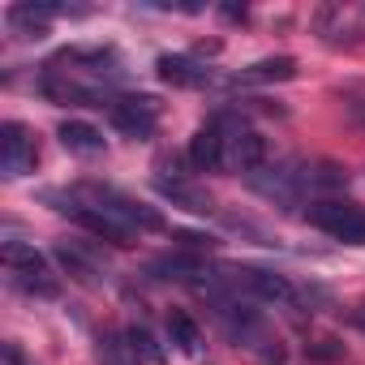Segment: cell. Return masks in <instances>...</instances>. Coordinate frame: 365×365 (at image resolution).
Here are the masks:
<instances>
[{"label":"cell","instance_id":"1","mask_svg":"<svg viewBox=\"0 0 365 365\" xmlns=\"http://www.w3.org/2000/svg\"><path fill=\"white\" fill-rule=\"evenodd\" d=\"M220 133H224V146H228V163L237 168V172H262L267 168V138L258 133V129H250L241 116H228V112H220L215 120H211Z\"/></svg>","mask_w":365,"mask_h":365},{"label":"cell","instance_id":"2","mask_svg":"<svg viewBox=\"0 0 365 365\" xmlns=\"http://www.w3.org/2000/svg\"><path fill=\"white\" fill-rule=\"evenodd\" d=\"M82 202H91V207H99L103 215H112L116 224H125L129 232H159L163 228V215L155 211V207H146V202H138V198H129V194H116V190H82Z\"/></svg>","mask_w":365,"mask_h":365},{"label":"cell","instance_id":"3","mask_svg":"<svg viewBox=\"0 0 365 365\" xmlns=\"http://www.w3.org/2000/svg\"><path fill=\"white\" fill-rule=\"evenodd\" d=\"M305 220L314 228H322L327 237H335V241L365 245V207H352V202H314L305 211Z\"/></svg>","mask_w":365,"mask_h":365},{"label":"cell","instance_id":"4","mask_svg":"<svg viewBox=\"0 0 365 365\" xmlns=\"http://www.w3.org/2000/svg\"><path fill=\"white\" fill-rule=\"evenodd\" d=\"M250 185H254L262 198H271V202H279V207H292V202H301V194L309 190V168H301V163L262 168V172L250 176Z\"/></svg>","mask_w":365,"mask_h":365},{"label":"cell","instance_id":"5","mask_svg":"<svg viewBox=\"0 0 365 365\" xmlns=\"http://www.w3.org/2000/svg\"><path fill=\"white\" fill-rule=\"evenodd\" d=\"M108 120L112 129H120L125 138H150L155 133V120H159V99L155 95H129V99H112L108 108Z\"/></svg>","mask_w":365,"mask_h":365},{"label":"cell","instance_id":"6","mask_svg":"<svg viewBox=\"0 0 365 365\" xmlns=\"http://www.w3.org/2000/svg\"><path fill=\"white\" fill-rule=\"evenodd\" d=\"M35 159H39V150H35V138L26 133V125H18V120L0 125V168H5V176L35 172Z\"/></svg>","mask_w":365,"mask_h":365},{"label":"cell","instance_id":"7","mask_svg":"<svg viewBox=\"0 0 365 365\" xmlns=\"http://www.w3.org/2000/svg\"><path fill=\"white\" fill-rule=\"evenodd\" d=\"M232 279L245 284L254 297H262V301H271V305H297V288H292L284 275L267 271V267H237Z\"/></svg>","mask_w":365,"mask_h":365},{"label":"cell","instance_id":"8","mask_svg":"<svg viewBox=\"0 0 365 365\" xmlns=\"http://www.w3.org/2000/svg\"><path fill=\"white\" fill-rule=\"evenodd\" d=\"M61 14V5H35V0H22V5H9L5 9V22L22 35V39H43L48 35V22Z\"/></svg>","mask_w":365,"mask_h":365},{"label":"cell","instance_id":"9","mask_svg":"<svg viewBox=\"0 0 365 365\" xmlns=\"http://www.w3.org/2000/svg\"><path fill=\"white\" fill-rule=\"evenodd\" d=\"M155 69H159V78L168 82V86H185V91H194V86H211L215 78H211V69L207 65H198L194 56H159L155 61Z\"/></svg>","mask_w":365,"mask_h":365},{"label":"cell","instance_id":"10","mask_svg":"<svg viewBox=\"0 0 365 365\" xmlns=\"http://www.w3.org/2000/svg\"><path fill=\"white\" fill-rule=\"evenodd\" d=\"M190 163L198 172H220L228 163V146H224V133L215 125H202L194 138H190Z\"/></svg>","mask_w":365,"mask_h":365},{"label":"cell","instance_id":"11","mask_svg":"<svg viewBox=\"0 0 365 365\" xmlns=\"http://www.w3.org/2000/svg\"><path fill=\"white\" fill-rule=\"evenodd\" d=\"M150 275L155 279H198L207 275V262L198 254H185V250H176V254H163L150 262Z\"/></svg>","mask_w":365,"mask_h":365},{"label":"cell","instance_id":"12","mask_svg":"<svg viewBox=\"0 0 365 365\" xmlns=\"http://www.w3.org/2000/svg\"><path fill=\"white\" fill-rule=\"evenodd\" d=\"M56 138H61V146L73 150V155H99L103 142H108V138H103L95 125H86V120H61Z\"/></svg>","mask_w":365,"mask_h":365},{"label":"cell","instance_id":"13","mask_svg":"<svg viewBox=\"0 0 365 365\" xmlns=\"http://www.w3.org/2000/svg\"><path fill=\"white\" fill-rule=\"evenodd\" d=\"M155 190L168 198V202H176V207H185V211H194V215H211L215 207H211V198L202 194V190H194V185H185V180H168V176H159L155 180Z\"/></svg>","mask_w":365,"mask_h":365},{"label":"cell","instance_id":"14","mask_svg":"<svg viewBox=\"0 0 365 365\" xmlns=\"http://www.w3.org/2000/svg\"><path fill=\"white\" fill-rule=\"evenodd\" d=\"M0 258H5V267H9L14 279L18 275H35V271H52L48 258L35 245H22V241H5V245H0Z\"/></svg>","mask_w":365,"mask_h":365},{"label":"cell","instance_id":"15","mask_svg":"<svg viewBox=\"0 0 365 365\" xmlns=\"http://www.w3.org/2000/svg\"><path fill=\"white\" fill-rule=\"evenodd\" d=\"M168 339L185 352V356H198V352H202V327H198L185 309H172V314H168Z\"/></svg>","mask_w":365,"mask_h":365},{"label":"cell","instance_id":"16","mask_svg":"<svg viewBox=\"0 0 365 365\" xmlns=\"http://www.w3.org/2000/svg\"><path fill=\"white\" fill-rule=\"evenodd\" d=\"M125 348H129V356L138 361V365H163V344L146 331V327H129L125 331Z\"/></svg>","mask_w":365,"mask_h":365},{"label":"cell","instance_id":"17","mask_svg":"<svg viewBox=\"0 0 365 365\" xmlns=\"http://www.w3.org/2000/svg\"><path fill=\"white\" fill-rule=\"evenodd\" d=\"M245 82H288L297 78V61L292 56H267V61H254L250 69H241Z\"/></svg>","mask_w":365,"mask_h":365},{"label":"cell","instance_id":"18","mask_svg":"<svg viewBox=\"0 0 365 365\" xmlns=\"http://www.w3.org/2000/svg\"><path fill=\"white\" fill-rule=\"evenodd\" d=\"M52 254H56V262L65 267V275H73L78 284H95V279H99V267H95L91 258H82V250H78V245H65V241H61Z\"/></svg>","mask_w":365,"mask_h":365},{"label":"cell","instance_id":"19","mask_svg":"<svg viewBox=\"0 0 365 365\" xmlns=\"http://www.w3.org/2000/svg\"><path fill=\"white\" fill-rule=\"evenodd\" d=\"M344 180H348V172L335 168V163H318V168H309V190H339Z\"/></svg>","mask_w":365,"mask_h":365},{"label":"cell","instance_id":"20","mask_svg":"<svg viewBox=\"0 0 365 365\" xmlns=\"http://www.w3.org/2000/svg\"><path fill=\"white\" fill-rule=\"evenodd\" d=\"M309 356H318V361H335V356H344V348H339L335 339H318V344L309 348Z\"/></svg>","mask_w":365,"mask_h":365},{"label":"cell","instance_id":"21","mask_svg":"<svg viewBox=\"0 0 365 365\" xmlns=\"http://www.w3.org/2000/svg\"><path fill=\"white\" fill-rule=\"evenodd\" d=\"M348 318H352V327H361V331H365V301H361V305H356Z\"/></svg>","mask_w":365,"mask_h":365},{"label":"cell","instance_id":"22","mask_svg":"<svg viewBox=\"0 0 365 365\" xmlns=\"http://www.w3.org/2000/svg\"><path fill=\"white\" fill-rule=\"evenodd\" d=\"M352 116H356V120L365 125V99H361V103H352Z\"/></svg>","mask_w":365,"mask_h":365}]
</instances>
